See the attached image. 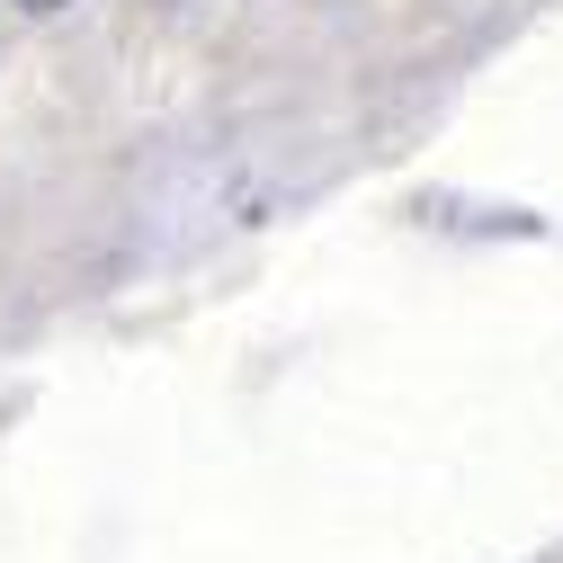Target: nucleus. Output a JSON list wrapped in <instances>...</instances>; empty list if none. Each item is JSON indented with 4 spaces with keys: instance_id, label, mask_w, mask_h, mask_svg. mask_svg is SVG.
Returning a JSON list of instances; mask_svg holds the SVG:
<instances>
[{
    "instance_id": "obj_1",
    "label": "nucleus",
    "mask_w": 563,
    "mask_h": 563,
    "mask_svg": "<svg viewBox=\"0 0 563 563\" xmlns=\"http://www.w3.org/2000/svg\"><path fill=\"white\" fill-rule=\"evenodd\" d=\"M27 10H63V0H27Z\"/></svg>"
}]
</instances>
